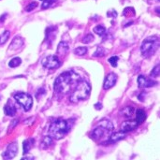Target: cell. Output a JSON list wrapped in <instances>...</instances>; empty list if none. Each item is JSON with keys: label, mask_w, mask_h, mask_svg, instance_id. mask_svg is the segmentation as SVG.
<instances>
[{"label": "cell", "mask_w": 160, "mask_h": 160, "mask_svg": "<svg viewBox=\"0 0 160 160\" xmlns=\"http://www.w3.org/2000/svg\"><path fill=\"white\" fill-rule=\"evenodd\" d=\"M82 80L81 76L73 70L65 71L61 73L55 81L53 88L56 93L67 94L72 92L77 83Z\"/></svg>", "instance_id": "cell-1"}, {"label": "cell", "mask_w": 160, "mask_h": 160, "mask_svg": "<svg viewBox=\"0 0 160 160\" xmlns=\"http://www.w3.org/2000/svg\"><path fill=\"white\" fill-rule=\"evenodd\" d=\"M91 93V85L89 82H87L84 80H81L74 90L71 92V95L69 97V100L72 103H78L79 101L86 99Z\"/></svg>", "instance_id": "cell-2"}, {"label": "cell", "mask_w": 160, "mask_h": 160, "mask_svg": "<svg viewBox=\"0 0 160 160\" xmlns=\"http://www.w3.org/2000/svg\"><path fill=\"white\" fill-rule=\"evenodd\" d=\"M71 124L68 123L67 120L64 119H58L52 122L49 128V133L50 136L55 138L56 139H63L70 130Z\"/></svg>", "instance_id": "cell-3"}, {"label": "cell", "mask_w": 160, "mask_h": 160, "mask_svg": "<svg viewBox=\"0 0 160 160\" xmlns=\"http://www.w3.org/2000/svg\"><path fill=\"white\" fill-rule=\"evenodd\" d=\"M159 45V40L155 36L145 39L140 46V52L144 57H150L156 51Z\"/></svg>", "instance_id": "cell-4"}, {"label": "cell", "mask_w": 160, "mask_h": 160, "mask_svg": "<svg viewBox=\"0 0 160 160\" xmlns=\"http://www.w3.org/2000/svg\"><path fill=\"white\" fill-rule=\"evenodd\" d=\"M13 97L23 107L25 112H29L31 110L33 106V97L29 94L24 92H18L13 95Z\"/></svg>", "instance_id": "cell-5"}, {"label": "cell", "mask_w": 160, "mask_h": 160, "mask_svg": "<svg viewBox=\"0 0 160 160\" xmlns=\"http://www.w3.org/2000/svg\"><path fill=\"white\" fill-rule=\"evenodd\" d=\"M41 64L44 67L48 68V69H55V68H58L62 63L59 60L58 56L56 55H48L45 56L42 60H41Z\"/></svg>", "instance_id": "cell-6"}, {"label": "cell", "mask_w": 160, "mask_h": 160, "mask_svg": "<svg viewBox=\"0 0 160 160\" xmlns=\"http://www.w3.org/2000/svg\"><path fill=\"white\" fill-rule=\"evenodd\" d=\"M17 153H18V145L16 142H12V143L8 145L7 149L3 153L2 156L5 159H11L16 156Z\"/></svg>", "instance_id": "cell-7"}, {"label": "cell", "mask_w": 160, "mask_h": 160, "mask_svg": "<svg viewBox=\"0 0 160 160\" xmlns=\"http://www.w3.org/2000/svg\"><path fill=\"white\" fill-rule=\"evenodd\" d=\"M137 82L139 84V87L141 88H149V87H153L154 85L157 84V82L150 78H146L143 75H139L137 79Z\"/></svg>", "instance_id": "cell-8"}, {"label": "cell", "mask_w": 160, "mask_h": 160, "mask_svg": "<svg viewBox=\"0 0 160 160\" xmlns=\"http://www.w3.org/2000/svg\"><path fill=\"white\" fill-rule=\"evenodd\" d=\"M116 82H117V75L115 73L111 72L110 74H108L104 80V83H103L104 90H108V89L113 87L115 85Z\"/></svg>", "instance_id": "cell-9"}, {"label": "cell", "mask_w": 160, "mask_h": 160, "mask_svg": "<svg viewBox=\"0 0 160 160\" xmlns=\"http://www.w3.org/2000/svg\"><path fill=\"white\" fill-rule=\"evenodd\" d=\"M107 132H110V131H109L108 129H107V128H105L102 126V124H99L96 128H94V129L92 130L90 136H91V138H92L93 139L97 140V139H99L100 138H102Z\"/></svg>", "instance_id": "cell-10"}, {"label": "cell", "mask_w": 160, "mask_h": 160, "mask_svg": "<svg viewBox=\"0 0 160 160\" xmlns=\"http://www.w3.org/2000/svg\"><path fill=\"white\" fill-rule=\"evenodd\" d=\"M139 124H138V122L136 120L134 121H127V122H124L121 124V131L124 133H127L129 131H132L134 129H136Z\"/></svg>", "instance_id": "cell-11"}, {"label": "cell", "mask_w": 160, "mask_h": 160, "mask_svg": "<svg viewBox=\"0 0 160 160\" xmlns=\"http://www.w3.org/2000/svg\"><path fill=\"white\" fill-rule=\"evenodd\" d=\"M24 45V39L19 37V36H17L13 39V40L11 41L10 47H9V51H19Z\"/></svg>", "instance_id": "cell-12"}, {"label": "cell", "mask_w": 160, "mask_h": 160, "mask_svg": "<svg viewBox=\"0 0 160 160\" xmlns=\"http://www.w3.org/2000/svg\"><path fill=\"white\" fill-rule=\"evenodd\" d=\"M16 112H17L16 107L14 106L13 103H11L10 100H9L8 103L4 107V112H5V114L8 115V116H14L16 114Z\"/></svg>", "instance_id": "cell-13"}, {"label": "cell", "mask_w": 160, "mask_h": 160, "mask_svg": "<svg viewBox=\"0 0 160 160\" xmlns=\"http://www.w3.org/2000/svg\"><path fill=\"white\" fill-rule=\"evenodd\" d=\"M68 51H69L68 44L65 41H61L57 46L56 53H57V55H59V56H64L65 55H67V53L68 52Z\"/></svg>", "instance_id": "cell-14"}, {"label": "cell", "mask_w": 160, "mask_h": 160, "mask_svg": "<svg viewBox=\"0 0 160 160\" xmlns=\"http://www.w3.org/2000/svg\"><path fill=\"white\" fill-rule=\"evenodd\" d=\"M124 138H126V134H124V132H122V131H120V132H113L110 136V138H109V139H108V141H107V142H109V143H114V142H117V141H119L121 139H124Z\"/></svg>", "instance_id": "cell-15"}, {"label": "cell", "mask_w": 160, "mask_h": 160, "mask_svg": "<svg viewBox=\"0 0 160 160\" xmlns=\"http://www.w3.org/2000/svg\"><path fill=\"white\" fill-rule=\"evenodd\" d=\"M134 112H135V108L131 106H128L126 108H123L121 111V114L126 118H131Z\"/></svg>", "instance_id": "cell-16"}, {"label": "cell", "mask_w": 160, "mask_h": 160, "mask_svg": "<svg viewBox=\"0 0 160 160\" xmlns=\"http://www.w3.org/2000/svg\"><path fill=\"white\" fill-rule=\"evenodd\" d=\"M146 120V112L141 110V109H138L136 111V121L138 122L139 124H142Z\"/></svg>", "instance_id": "cell-17"}, {"label": "cell", "mask_w": 160, "mask_h": 160, "mask_svg": "<svg viewBox=\"0 0 160 160\" xmlns=\"http://www.w3.org/2000/svg\"><path fill=\"white\" fill-rule=\"evenodd\" d=\"M52 142H53L52 137L51 136H46V137H44V139L41 141L40 148L43 149V150H46V149H48L52 144Z\"/></svg>", "instance_id": "cell-18"}, {"label": "cell", "mask_w": 160, "mask_h": 160, "mask_svg": "<svg viewBox=\"0 0 160 160\" xmlns=\"http://www.w3.org/2000/svg\"><path fill=\"white\" fill-rule=\"evenodd\" d=\"M34 142H35L34 139H28L24 140V142H23V149H24V154H28V152L30 151V149H31Z\"/></svg>", "instance_id": "cell-19"}, {"label": "cell", "mask_w": 160, "mask_h": 160, "mask_svg": "<svg viewBox=\"0 0 160 160\" xmlns=\"http://www.w3.org/2000/svg\"><path fill=\"white\" fill-rule=\"evenodd\" d=\"M99 124H102V126H103L105 128L108 129L110 132H111V131H112V130H113V128H114V127H113L112 123L111 121H109V120H107V119H103L102 121H100V122H99Z\"/></svg>", "instance_id": "cell-20"}, {"label": "cell", "mask_w": 160, "mask_h": 160, "mask_svg": "<svg viewBox=\"0 0 160 160\" xmlns=\"http://www.w3.org/2000/svg\"><path fill=\"white\" fill-rule=\"evenodd\" d=\"M10 36V31H4L1 35H0V45H3L7 42V40H9Z\"/></svg>", "instance_id": "cell-21"}, {"label": "cell", "mask_w": 160, "mask_h": 160, "mask_svg": "<svg viewBox=\"0 0 160 160\" xmlns=\"http://www.w3.org/2000/svg\"><path fill=\"white\" fill-rule=\"evenodd\" d=\"M21 63H22V59L20 58V57H14V58H12L10 61V63H9V66H10V67H19L20 65H21Z\"/></svg>", "instance_id": "cell-22"}, {"label": "cell", "mask_w": 160, "mask_h": 160, "mask_svg": "<svg viewBox=\"0 0 160 160\" xmlns=\"http://www.w3.org/2000/svg\"><path fill=\"white\" fill-rule=\"evenodd\" d=\"M93 31L98 36H104L106 33V28L103 25H97L93 28Z\"/></svg>", "instance_id": "cell-23"}, {"label": "cell", "mask_w": 160, "mask_h": 160, "mask_svg": "<svg viewBox=\"0 0 160 160\" xmlns=\"http://www.w3.org/2000/svg\"><path fill=\"white\" fill-rule=\"evenodd\" d=\"M87 48H85V47H78V48H76L75 50H74V53L76 55H80V56H82V55H84L85 53L87 52Z\"/></svg>", "instance_id": "cell-24"}, {"label": "cell", "mask_w": 160, "mask_h": 160, "mask_svg": "<svg viewBox=\"0 0 160 160\" xmlns=\"http://www.w3.org/2000/svg\"><path fill=\"white\" fill-rule=\"evenodd\" d=\"M55 2H56V0H45V1H43V3L41 5V9L42 10L49 9L50 7H51Z\"/></svg>", "instance_id": "cell-25"}, {"label": "cell", "mask_w": 160, "mask_h": 160, "mask_svg": "<svg viewBox=\"0 0 160 160\" xmlns=\"http://www.w3.org/2000/svg\"><path fill=\"white\" fill-rule=\"evenodd\" d=\"M160 66H159V64H157L154 68H153V70L151 71V73H150V76L152 77V78H156V77H158L159 76V72H160Z\"/></svg>", "instance_id": "cell-26"}, {"label": "cell", "mask_w": 160, "mask_h": 160, "mask_svg": "<svg viewBox=\"0 0 160 160\" xmlns=\"http://www.w3.org/2000/svg\"><path fill=\"white\" fill-rule=\"evenodd\" d=\"M94 40V36L93 34H87L85 37L82 40V42L84 44H88V43H91Z\"/></svg>", "instance_id": "cell-27"}, {"label": "cell", "mask_w": 160, "mask_h": 160, "mask_svg": "<svg viewBox=\"0 0 160 160\" xmlns=\"http://www.w3.org/2000/svg\"><path fill=\"white\" fill-rule=\"evenodd\" d=\"M105 55V50L103 47H97V51L94 52V57H99V56H104Z\"/></svg>", "instance_id": "cell-28"}, {"label": "cell", "mask_w": 160, "mask_h": 160, "mask_svg": "<svg viewBox=\"0 0 160 160\" xmlns=\"http://www.w3.org/2000/svg\"><path fill=\"white\" fill-rule=\"evenodd\" d=\"M123 15H124V16H132L133 15L134 16L135 15V10L131 7L126 8L124 10V11H123Z\"/></svg>", "instance_id": "cell-29"}, {"label": "cell", "mask_w": 160, "mask_h": 160, "mask_svg": "<svg viewBox=\"0 0 160 160\" xmlns=\"http://www.w3.org/2000/svg\"><path fill=\"white\" fill-rule=\"evenodd\" d=\"M118 60H119V57L116 56V55H114V56L110 57V58L108 59V62H109L113 67H117V62H118Z\"/></svg>", "instance_id": "cell-30"}, {"label": "cell", "mask_w": 160, "mask_h": 160, "mask_svg": "<svg viewBox=\"0 0 160 160\" xmlns=\"http://www.w3.org/2000/svg\"><path fill=\"white\" fill-rule=\"evenodd\" d=\"M37 7H38V2L33 1V2H31V3L25 8V10H26V11H32L35 8H37Z\"/></svg>", "instance_id": "cell-31"}, {"label": "cell", "mask_w": 160, "mask_h": 160, "mask_svg": "<svg viewBox=\"0 0 160 160\" xmlns=\"http://www.w3.org/2000/svg\"><path fill=\"white\" fill-rule=\"evenodd\" d=\"M45 93H46V91H45V88H44V87H41V88H40L39 90H38L37 94H36V97H37V98L39 99V96H40V95L44 96V95H45Z\"/></svg>", "instance_id": "cell-32"}, {"label": "cell", "mask_w": 160, "mask_h": 160, "mask_svg": "<svg viewBox=\"0 0 160 160\" xmlns=\"http://www.w3.org/2000/svg\"><path fill=\"white\" fill-rule=\"evenodd\" d=\"M107 15L110 16V17H111V16H112V17H116V16H117V13H116L115 10H112V11H108Z\"/></svg>", "instance_id": "cell-33"}, {"label": "cell", "mask_w": 160, "mask_h": 160, "mask_svg": "<svg viewBox=\"0 0 160 160\" xmlns=\"http://www.w3.org/2000/svg\"><path fill=\"white\" fill-rule=\"evenodd\" d=\"M94 107H95V108H96L97 111H99V110H101V108H102V104H101L100 102H98V103H96V104L94 105Z\"/></svg>", "instance_id": "cell-34"}, {"label": "cell", "mask_w": 160, "mask_h": 160, "mask_svg": "<svg viewBox=\"0 0 160 160\" xmlns=\"http://www.w3.org/2000/svg\"><path fill=\"white\" fill-rule=\"evenodd\" d=\"M11 123H12V124H10V129L11 128H13V127H15V126H16V124H18V120H14V121H13V122H11Z\"/></svg>", "instance_id": "cell-35"}, {"label": "cell", "mask_w": 160, "mask_h": 160, "mask_svg": "<svg viewBox=\"0 0 160 160\" xmlns=\"http://www.w3.org/2000/svg\"><path fill=\"white\" fill-rule=\"evenodd\" d=\"M6 16H7V14H3V15H2L1 17H0V22H3V21H4V20L6 19V18H5Z\"/></svg>", "instance_id": "cell-36"}, {"label": "cell", "mask_w": 160, "mask_h": 160, "mask_svg": "<svg viewBox=\"0 0 160 160\" xmlns=\"http://www.w3.org/2000/svg\"><path fill=\"white\" fill-rule=\"evenodd\" d=\"M23 159H34V156H24Z\"/></svg>", "instance_id": "cell-37"}, {"label": "cell", "mask_w": 160, "mask_h": 160, "mask_svg": "<svg viewBox=\"0 0 160 160\" xmlns=\"http://www.w3.org/2000/svg\"><path fill=\"white\" fill-rule=\"evenodd\" d=\"M41 1H45V0H41Z\"/></svg>", "instance_id": "cell-38"}]
</instances>
